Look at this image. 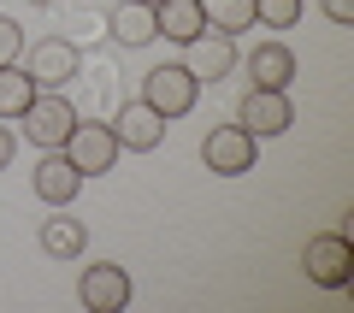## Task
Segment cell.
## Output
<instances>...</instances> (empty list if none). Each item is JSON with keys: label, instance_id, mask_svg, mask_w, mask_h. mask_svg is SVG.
<instances>
[{"label": "cell", "instance_id": "6da1fadb", "mask_svg": "<svg viewBox=\"0 0 354 313\" xmlns=\"http://www.w3.org/2000/svg\"><path fill=\"white\" fill-rule=\"evenodd\" d=\"M301 272H307V284H319V289H348L354 284V242H348V231H319V237H307Z\"/></svg>", "mask_w": 354, "mask_h": 313}, {"label": "cell", "instance_id": "7a4b0ae2", "mask_svg": "<svg viewBox=\"0 0 354 313\" xmlns=\"http://www.w3.org/2000/svg\"><path fill=\"white\" fill-rule=\"evenodd\" d=\"M142 100H148L153 113L171 125V118L195 113V100H201V83H195L189 65H153V71L142 77Z\"/></svg>", "mask_w": 354, "mask_h": 313}, {"label": "cell", "instance_id": "3957f363", "mask_svg": "<svg viewBox=\"0 0 354 313\" xmlns=\"http://www.w3.org/2000/svg\"><path fill=\"white\" fill-rule=\"evenodd\" d=\"M254 160H260V136H248L242 125H213L201 136V166L213 177H242L254 172Z\"/></svg>", "mask_w": 354, "mask_h": 313}, {"label": "cell", "instance_id": "277c9868", "mask_svg": "<svg viewBox=\"0 0 354 313\" xmlns=\"http://www.w3.org/2000/svg\"><path fill=\"white\" fill-rule=\"evenodd\" d=\"M65 160H71L83 177H106V172L118 166V136H113V125H101V118H77L71 136H65Z\"/></svg>", "mask_w": 354, "mask_h": 313}, {"label": "cell", "instance_id": "5b68a950", "mask_svg": "<svg viewBox=\"0 0 354 313\" xmlns=\"http://www.w3.org/2000/svg\"><path fill=\"white\" fill-rule=\"evenodd\" d=\"M18 118H24V136L36 142V148H65V136H71V125H77L65 89H36V100H30Z\"/></svg>", "mask_w": 354, "mask_h": 313}, {"label": "cell", "instance_id": "8992f818", "mask_svg": "<svg viewBox=\"0 0 354 313\" xmlns=\"http://www.w3.org/2000/svg\"><path fill=\"white\" fill-rule=\"evenodd\" d=\"M24 71H30V83H36V89H65L77 71H83V48L65 42V36H41L36 48L24 53Z\"/></svg>", "mask_w": 354, "mask_h": 313}, {"label": "cell", "instance_id": "52a82bcc", "mask_svg": "<svg viewBox=\"0 0 354 313\" xmlns=\"http://www.w3.org/2000/svg\"><path fill=\"white\" fill-rule=\"evenodd\" d=\"M77 301H83L88 313H124L130 307V272L118 260L83 266V278H77Z\"/></svg>", "mask_w": 354, "mask_h": 313}, {"label": "cell", "instance_id": "ba28073f", "mask_svg": "<svg viewBox=\"0 0 354 313\" xmlns=\"http://www.w3.org/2000/svg\"><path fill=\"white\" fill-rule=\"evenodd\" d=\"M236 125L248 130V136H283V130L295 125V107H290V89H248L236 107Z\"/></svg>", "mask_w": 354, "mask_h": 313}, {"label": "cell", "instance_id": "9c48e42d", "mask_svg": "<svg viewBox=\"0 0 354 313\" xmlns=\"http://www.w3.org/2000/svg\"><path fill=\"white\" fill-rule=\"evenodd\" d=\"M30 189H36L41 207H71V201L83 195V172L65 160V148H41L36 172H30Z\"/></svg>", "mask_w": 354, "mask_h": 313}, {"label": "cell", "instance_id": "30bf717a", "mask_svg": "<svg viewBox=\"0 0 354 313\" xmlns=\"http://www.w3.org/2000/svg\"><path fill=\"white\" fill-rule=\"evenodd\" d=\"M113 136H118V148H124V154H153L165 142V118L153 113L148 100H124L118 118H113Z\"/></svg>", "mask_w": 354, "mask_h": 313}, {"label": "cell", "instance_id": "8fae6325", "mask_svg": "<svg viewBox=\"0 0 354 313\" xmlns=\"http://www.w3.org/2000/svg\"><path fill=\"white\" fill-rule=\"evenodd\" d=\"M195 71V83H218V77L236 71V36H225V30H201V36L189 42V60H183Z\"/></svg>", "mask_w": 354, "mask_h": 313}, {"label": "cell", "instance_id": "7c38bea8", "mask_svg": "<svg viewBox=\"0 0 354 313\" xmlns=\"http://www.w3.org/2000/svg\"><path fill=\"white\" fill-rule=\"evenodd\" d=\"M248 83L254 89H290L295 83V53L283 48V42H260V48H248Z\"/></svg>", "mask_w": 354, "mask_h": 313}, {"label": "cell", "instance_id": "4fadbf2b", "mask_svg": "<svg viewBox=\"0 0 354 313\" xmlns=\"http://www.w3.org/2000/svg\"><path fill=\"white\" fill-rule=\"evenodd\" d=\"M153 24H160L165 42L189 48V42L207 30V12H201V0H153Z\"/></svg>", "mask_w": 354, "mask_h": 313}, {"label": "cell", "instance_id": "5bb4252c", "mask_svg": "<svg viewBox=\"0 0 354 313\" xmlns=\"http://www.w3.org/2000/svg\"><path fill=\"white\" fill-rule=\"evenodd\" d=\"M83 249H88V225L71 219L65 207H53V219H41V254H53V260H77Z\"/></svg>", "mask_w": 354, "mask_h": 313}, {"label": "cell", "instance_id": "9a60e30c", "mask_svg": "<svg viewBox=\"0 0 354 313\" xmlns=\"http://www.w3.org/2000/svg\"><path fill=\"white\" fill-rule=\"evenodd\" d=\"M106 30L118 36V48H148V42L160 36L148 0H118V12H113V24H106Z\"/></svg>", "mask_w": 354, "mask_h": 313}, {"label": "cell", "instance_id": "2e32d148", "mask_svg": "<svg viewBox=\"0 0 354 313\" xmlns=\"http://www.w3.org/2000/svg\"><path fill=\"white\" fill-rule=\"evenodd\" d=\"M30 100H36V83H30V71L24 65H0V118H18L30 107Z\"/></svg>", "mask_w": 354, "mask_h": 313}, {"label": "cell", "instance_id": "e0dca14e", "mask_svg": "<svg viewBox=\"0 0 354 313\" xmlns=\"http://www.w3.org/2000/svg\"><path fill=\"white\" fill-rule=\"evenodd\" d=\"M207 30H225V36H242L254 30V0H201Z\"/></svg>", "mask_w": 354, "mask_h": 313}, {"label": "cell", "instance_id": "ac0fdd59", "mask_svg": "<svg viewBox=\"0 0 354 313\" xmlns=\"http://www.w3.org/2000/svg\"><path fill=\"white\" fill-rule=\"evenodd\" d=\"M301 18V0H254V24H272V30H290Z\"/></svg>", "mask_w": 354, "mask_h": 313}, {"label": "cell", "instance_id": "d6986e66", "mask_svg": "<svg viewBox=\"0 0 354 313\" xmlns=\"http://www.w3.org/2000/svg\"><path fill=\"white\" fill-rule=\"evenodd\" d=\"M18 53H24V24H12V18H0V65H12Z\"/></svg>", "mask_w": 354, "mask_h": 313}, {"label": "cell", "instance_id": "ffe728a7", "mask_svg": "<svg viewBox=\"0 0 354 313\" xmlns=\"http://www.w3.org/2000/svg\"><path fill=\"white\" fill-rule=\"evenodd\" d=\"M330 24H354V0H319Z\"/></svg>", "mask_w": 354, "mask_h": 313}, {"label": "cell", "instance_id": "44dd1931", "mask_svg": "<svg viewBox=\"0 0 354 313\" xmlns=\"http://www.w3.org/2000/svg\"><path fill=\"white\" fill-rule=\"evenodd\" d=\"M12 154H18V136L6 125H0V172H6V166H12Z\"/></svg>", "mask_w": 354, "mask_h": 313}, {"label": "cell", "instance_id": "7402d4cb", "mask_svg": "<svg viewBox=\"0 0 354 313\" xmlns=\"http://www.w3.org/2000/svg\"><path fill=\"white\" fill-rule=\"evenodd\" d=\"M30 6H53V0H30Z\"/></svg>", "mask_w": 354, "mask_h": 313}, {"label": "cell", "instance_id": "603a6c76", "mask_svg": "<svg viewBox=\"0 0 354 313\" xmlns=\"http://www.w3.org/2000/svg\"><path fill=\"white\" fill-rule=\"evenodd\" d=\"M148 6H153V0H148Z\"/></svg>", "mask_w": 354, "mask_h": 313}]
</instances>
